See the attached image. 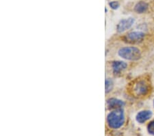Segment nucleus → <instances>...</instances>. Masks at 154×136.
I'll use <instances>...</instances> for the list:
<instances>
[{"instance_id": "1", "label": "nucleus", "mask_w": 154, "mask_h": 136, "mask_svg": "<svg viewBox=\"0 0 154 136\" xmlns=\"http://www.w3.org/2000/svg\"><path fill=\"white\" fill-rule=\"evenodd\" d=\"M125 122V115L122 109H116L107 116V122L109 127L114 129L121 127Z\"/></svg>"}, {"instance_id": "2", "label": "nucleus", "mask_w": 154, "mask_h": 136, "mask_svg": "<svg viewBox=\"0 0 154 136\" xmlns=\"http://www.w3.org/2000/svg\"><path fill=\"white\" fill-rule=\"evenodd\" d=\"M119 56L129 61H138L141 57L140 49L135 47H124L118 52Z\"/></svg>"}, {"instance_id": "3", "label": "nucleus", "mask_w": 154, "mask_h": 136, "mask_svg": "<svg viewBox=\"0 0 154 136\" xmlns=\"http://www.w3.org/2000/svg\"><path fill=\"white\" fill-rule=\"evenodd\" d=\"M135 19L133 17H129L128 19H124L119 22L116 26V30L119 33H122L130 29L134 24Z\"/></svg>"}, {"instance_id": "4", "label": "nucleus", "mask_w": 154, "mask_h": 136, "mask_svg": "<svg viewBox=\"0 0 154 136\" xmlns=\"http://www.w3.org/2000/svg\"><path fill=\"white\" fill-rule=\"evenodd\" d=\"M134 91L137 96H144L148 92V86L144 81H139L134 87Z\"/></svg>"}, {"instance_id": "5", "label": "nucleus", "mask_w": 154, "mask_h": 136, "mask_svg": "<svg viewBox=\"0 0 154 136\" xmlns=\"http://www.w3.org/2000/svg\"><path fill=\"white\" fill-rule=\"evenodd\" d=\"M145 37V34L142 32L139 31H134L131 32L128 34L126 38L127 40L130 42H133V43H136V42L141 41Z\"/></svg>"}, {"instance_id": "6", "label": "nucleus", "mask_w": 154, "mask_h": 136, "mask_svg": "<svg viewBox=\"0 0 154 136\" xmlns=\"http://www.w3.org/2000/svg\"><path fill=\"white\" fill-rule=\"evenodd\" d=\"M153 113L149 110H144L141 111L137 113L136 116V120L139 123H144L146 120H149L152 117Z\"/></svg>"}, {"instance_id": "7", "label": "nucleus", "mask_w": 154, "mask_h": 136, "mask_svg": "<svg viewBox=\"0 0 154 136\" xmlns=\"http://www.w3.org/2000/svg\"><path fill=\"white\" fill-rule=\"evenodd\" d=\"M125 103L123 101L117 98H110L107 100V105L109 108L111 109H120L123 107Z\"/></svg>"}, {"instance_id": "8", "label": "nucleus", "mask_w": 154, "mask_h": 136, "mask_svg": "<svg viewBox=\"0 0 154 136\" xmlns=\"http://www.w3.org/2000/svg\"><path fill=\"white\" fill-rule=\"evenodd\" d=\"M127 66V63L123 61H115L112 64V68L113 72L115 74H119L121 71L125 70Z\"/></svg>"}, {"instance_id": "9", "label": "nucleus", "mask_w": 154, "mask_h": 136, "mask_svg": "<svg viewBox=\"0 0 154 136\" xmlns=\"http://www.w3.org/2000/svg\"><path fill=\"white\" fill-rule=\"evenodd\" d=\"M148 9V4L145 2H139L136 4L134 7L135 11L139 14H142L145 12Z\"/></svg>"}, {"instance_id": "10", "label": "nucleus", "mask_w": 154, "mask_h": 136, "mask_svg": "<svg viewBox=\"0 0 154 136\" xmlns=\"http://www.w3.org/2000/svg\"><path fill=\"white\" fill-rule=\"evenodd\" d=\"M105 87H106V93H108L112 90L113 87V83L112 81L110 80L109 78H107L106 80V83H105Z\"/></svg>"}, {"instance_id": "11", "label": "nucleus", "mask_w": 154, "mask_h": 136, "mask_svg": "<svg viewBox=\"0 0 154 136\" xmlns=\"http://www.w3.org/2000/svg\"><path fill=\"white\" fill-rule=\"evenodd\" d=\"M109 6H110L112 9L116 10V9H118L119 8V6H120V4H119L118 2L113 1V2H110V3H109Z\"/></svg>"}, {"instance_id": "12", "label": "nucleus", "mask_w": 154, "mask_h": 136, "mask_svg": "<svg viewBox=\"0 0 154 136\" xmlns=\"http://www.w3.org/2000/svg\"><path fill=\"white\" fill-rule=\"evenodd\" d=\"M148 131L150 134L154 135V121H152V122H150L148 125Z\"/></svg>"}, {"instance_id": "13", "label": "nucleus", "mask_w": 154, "mask_h": 136, "mask_svg": "<svg viewBox=\"0 0 154 136\" xmlns=\"http://www.w3.org/2000/svg\"><path fill=\"white\" fill-rule=\"evenodd\" d=\"M153 105H154V100H153Z\"/></svg>"}]
</instances>
